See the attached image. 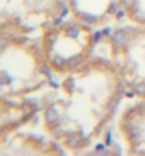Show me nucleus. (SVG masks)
<instances>
[{"label":"nucleus","mask_w":145,"mask_h":156,"mask_svg":"<svg viewBox=\"0 0 145 156\" xmlns=\"http://www.w3.org/2000/svg\"><path fill=\"white\" fill-rule=\"evenodd\" d=\"M112 41H114L117 45L125 44V43H127V34H125L122 30H120V31L114 33V36H112Z\"/></svg>","instance_id":"f257e3e1"},{"label":"nucleus","mask_w":145,"mask_h":156,"mask_svg":"<svg viewBox=\"0 0 145 156\" xmlns=\"http://www.w3.org/2000/svg\"><path fill=\"white\" fill-rule=\"evenodd\" d=\"M58 119V112H57V109L54 107H51V108H49L46 111V121L49 123H54Z\"/></svg>","instance_id":"f03ea898"},{"label":"nucleus","mask_w":145,"mask_h":156,"mask_svg":"<svg viewBox=\"0 0 145 156\" xmlns=\"http://www.w3.org/2000/svg\"><path fill=\"white\" fill-rule=\"evenodd\" d=\"M67 145H68V146H73V148L78 146L80 145V138L77 135H70L68 138H67Z\"/></svg>","instance_id":"7ed1b4c3"},{"label":"nucleus","mask_w":145,"mask_h":156,"mask_svg":"<svg viewBox=\"0 0 145 156\" xmlns=\"http://www.w3.org/2000/svg\"><path fill=\"white\" fill-rule=\"evenodd\" d=\"M80 62H81V58L78 57V55H75V57H71V58H68V61H67V66L68 67H77V66H80Z\"/></svg>","instance_id":"20e7f679"},{"label":"nucleus","mask_w":145,"mask_h":156,"mask_svg":"<svg viewBox=\"0 0 145 156\" xmlns=\"http://www.w3.org/2000/svg\"><path fill=\"white\" fill-rule=\"evenodd\" d=\"M140 138H141V135H140V131H138V129H135V128H132V129L129 131V139L132 140V142H137Z\"/></svg>","instance_id":"39448f33"},{"label":"nucleus","mask_w":145,"mask_h":156,"mask_svg":"<svg viewBox=\"0 0 145 156\" xmlns=\"http://www.w3.org/2000/svg\"><path fill=\"white\" fill-rule=\"evenodd\" d=\"M132 88L135 92H138V94H145V82L144 84H134Z\"/></svg>","instance_id":"423d86ee"},{"label":"nucleus","mask_w":145,"mask_h":156,"mask_svg":"<svg viewBox=\"0 0 145 156\" xmlns=\"http://www.w3.org/2000/svg\"><path fill=\"white\" fill-rule=\"evenodd\" d=\"M81 17H83L85 21H88V23H92V21L97 20L96 16H91V14H87V13H81Z\"/></svg>","instance_id":"0eeeda50"},{"label":"nucleus","mask_w":145,"mask_h":156,"mask_svg":"<svg viewBox=\"0 0 145 156\" xmlns=\"http://www.w3.org/2000/svg\"><path fill=\"white\" fill-rule=\"evenodd\" d=\"M67 34L71 36V37H77L78 36V29L77 27H68L67 29Z\"/></svg>","instance_id":"6e6552de"},{"label":"nucleus","mask_w":145,"mask_h":156,"mask_svg":"<svg viewBox=\"0 0 145 156\" xmlns=\"http://www.w3.org/2000/svg\"><path fill=\"white\" fill-rule=\"evenodd\" d=\"M122 4H124L125 7H132L134 4H135V0H122Z\"/></svg>","instance_id":"1a4fd4ad"},{"label":"nucleus","mask_w":145,"mask_h":156,"mask_svg":"<svg viewBox=\"0 0 145 156\" xmlns=\"http://www.w3.org/2000/svg\"><path fill=\"white\" fill-rule=\"evenodd\" d=\"M63 64H64V60H63L61 57H57L56 58V60H54V66H63Z\"/></svg>","instance_id":"9d476101"},{"label":"nucleus","mask_w":145,"mask_h":156,"mask_svg":"<svg viewBox=\"0 0 145 156\" xmlns=\"http://www.w3.org/2000/svg\"><path fill=\"white\" fill-rule=\"evenodd\" d=\"M135 19H137L138 21H145V16L141 14V13H137V14H135Z\"/></svg>","instance_id":"9b49d317"},{"label":"nucleus","mask_w":145,"mask_h":156,"mask_svg":"<svg viewBox=\"0 0 145 156\" xmlns=\"http://www.w3.org/2000/svg\"><path fill=\"white\" fill-rule=\"evenodd\" d=\"M101 36H103V31H98V33H96V36H94V41H98L100 38H101Z\"/></svg>","instance_id":"f8f14e48"},{"label":"nucleus","mask_w":145,"mask_h":156,"mask_svg":"<svg viewBox=\"0 0 145 156\" xmlns=\"http://www.w3.org/2000/svg\"><path fill=\"white\" fill-rule=\"evenodd\" d=\"M111 13H115L117 12V3H114V4H111V10H110Z\"/></svg>","instance_id":"ddd939ff"},{"label":"nucleus","mask_w":145,"mask_h":156,"mask_svg":"<svg viewBox=\"0 0 145 156\" xmlns=\"http://www.w3.org/2000/svg\"><path fill=\"white\" fill-rule=\"evenodd\" d=\"M71 3H73V4H75V3H77V0H71Z\"/></svg>","instance_id":"4468645a"}]
</instances>
